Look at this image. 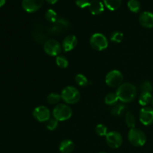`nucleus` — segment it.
<instances>
[{"mask_svg":"<svg viewBox=\"0 0 153 153\" xmlns=\"http://www.w3.org/2000/svg\"><path fill=\"white\" fill-rule=\"evenodd\" d=\"M95 132L100 137H105L108 134V128L103 124H98L95 128Z\"/></svg>","mask_w":153,"mask_h":153,"instance_id":"obj_28","label":"nucleus"},{"mask_svg":"<svg viewBox=\"0 0 153 153\" xmlns=\"http://www.w3.org/2000/svg\"><path fill=\"white\" fill-rule=\"evenodd\" d=\"M88 8L93 15H100L104 11V4L99 0H92Z\"/></svg>","mask_w":153,"mask_h":153,"instance_id":"obj_14","label":"nucleus"},{"mask_svg":"<svg viewBox=\"0 0 153 153\" xmlns=\"http://www.w3.org/2000/svg\"><path fill=\"white\" fill-rule=\"evenodd\" d=\"M75 81L80 87H86L88 85V80L86 76L83 74H77L75 78Z\"/></svg>","mask_w":153,"mask_h":153,"instance_id":"obj_27","label":"nucleus"},{"mask_svg":"<svg viewBox=\"0 0 153 153\" xmlns=\"http://www.w3.org/2000/svg\"><path fill=\"white\" fill-rule=\"evenodd\" d=\"M55 25L51 28V32L53 34L61 33L64 30H66L69 27V22L63 18H58L56 22H55Z\"/></svg>","mask_w":153,"mask_h":153,"instance_id":"obj_15","label":"nucleus"},{"mask_svg":"<svg viewBox=\"0 0 153 153\" xmlns=\"http://www.w3.org/2000/svg\"><path fill=\"white\" fill-rule=\"evenodd\" d=\"M78 43V39L73 34H70L65 37L62 42V48L64 52H70L75 49Z\"/></svg>","mask_w":153,"mask_h":153,"instance_id":"obj_13","label":"nucleus"},{"mask_svg":"<svg viewBox=\"0 0 153 153\" xmlns=\"http://www.w3.org/2000/svg\"><path fill=\"white\" fill-rule=\"evenodd\" d=\"M152 93H141L138 99V102L143 107H145L152 102Z\"/></svg>","mask_w":153,"mask_h":153,"instance_id":"obj_17","label":"nucleus"},{"mask_svg":"<svg viewBox=\"0 0 153 153\" xmlns=\"http://www.w3.org/2000/svg\"><path fill=\"white\" fill-rule=\"evenodd\" d=\"M116 94L120 101L123 103H128L134 101L137 97V89L132 84L128 82L123 83L118 87Z\"/></svg>","mask_w":153,"mask_h":153,"instance_id":"obj_1","label":"nucleus"},{"mask_svg":"<svg viewBox=\"0 0 153 153\" xmlns=\"http://www.w3.org/2000/svg\"><path fill=\"white\" fill-rule=\"evenodd\" d=\"M61 100L67 104H76L80 100L81 94L79 91L73 86H67L61 94Z\"/></svg>","mask_w":153,"mask_h":153,"instance_id":"obj_2","label":"nucleus"},{"mask_svg":"<svg viewBox=\"0 0 153 153\" xmlns=\"http://www.w3.org/2000/svg\"><path fill=\"white\" fill-rule=\"evenodd\" d=\"M44 0H22V8L28 13H33L41 7Z\"/></svg>","mask_w":153,"mask_h":153,"instance_id":"obj_11","label":"nucleus"},{"mask_svg":"<svg viewBox=\"0 0 153 153\" xmlns=\"http://www.w3.org/2000/svg\"><path fill=\"white\" fill-rule=\"evenodd\" d=\"M119 99H118L116 93H109L105 97V103L108 105H114L117 102H118Z\"/></svg>","mask_w":153,"mask_h":153,"instance_id":"obj_21","label":"nucleus"},{"mask_svg":"<svg viewBox=\"0 0 153 153\" xmlns=\"http://www.w3.org/2000/svg\"><path fill=\"white\" fill-rule=\"evenodd\" d=\"M47 102L50 105H56L59 103L61 100V94H58L57 93H51L47 96Z\"/></svg>","mask_w":153,"mask_h":153,"instance_id":"obj_23","label":"nucleus"},{"mask_svg":"<svg viewBox=\"0 0 153 153\" xmlns=\"http://www.w3.org/2000/svg\"><path fill=\"white\" fill-rule=\"evenodd\" d=\"M62 46L58 40L55 39H49L44 43L43 49L47 55L50 56H58L61 53Z\"/></svg>","mask_w":153,"mask_h":153,"instance_id":"obj_7","label":"nucleus"},{"mask_svg":"<svg viewBox=\"0 0 153 153\" xmlns=\"http://www.w3.org/2000/svg\"><path fill=\"white\" fill-rule=\"evenodd\" d=\"M55 62H56V64L58 65V67L62 69L67 68L69 65V62L67 61V59L64 56H62V55H58V56H57Z\"/></svg>","mask_w":153,"mask_h":153,"instance_id":"obj_25","label":"nucleus"},{"mask_svg":"<svg viewBox=\"0 0 153 153\" xmlns=\"http://www.w3.org/2000/svg\"><path fill=\"white\" fill-rule=\"evenodd\" d=\"M139 23L146 28H153V13L149 11H143L139 16Z\"/></svg>","mask_w":153,"mask_h":153,"instance_id":"obj_12","label":"nucleus"},{"mask_svg":"<svg viewBox=\"0 0 153 153\" xmlns=\"http://www.w3.org/2000/svg\"><path fill=\"white\" fill-rule=\"evenodd\" d=\"M99 153H107V152H99Z\"/></svg>","mask_w":153,"mask_h":153,"instance_id":"obj_34","label":"nucleus"},{"mask_svg":"<svg viewBox=\"0 0 153 153\" xmlns=\"http://www.w3.org/2000/svg\"><path fill=\"white\" fill-rule=\"evenodd\" d=\"M6 0H0V7H2L4 4H5Z\"/></svg>","mask_w":153,"mask_h":153,"instance_id":"obj_33","label":"nucleus"},{"mask_svg":"<svg viewBox=\"0 0 153 153\" xmlns=\"http://www.w3.org/2000/svg\"><path fill=\"white\" fill-rule=\"evenodd\" d=\"M140 89L141 93H152L153 87L150 82H149V81H144L140 85Z\"/></svg>","mask_w":153,"mask_h":153,"instance_id":"obj_29","label":"nucleus"},{"mask_svg":"<svg viewBox=\"0 0 153 153\" xmlns=\"http://www.w3.org/2000/svg\"><path fill=\"white\" fill-rule=\"evenodd\" d=\"M52 115L58 121H66L70 119L73 115L71 108L66 104H58L54 108Z\"/></svg>","mask_w":153,"mask_h":153,"instance_id":"obj_3","label":"nucleus"},{"mask_svg":"<svg viewBox=\"0 0 153 153\" xmlns=\"http://www.w3.org/2000/svg\"><path fill=\"white\" fill-rule=\"evenodd\" d=\"M125 121L127 126H128V128H130V129L134 128V127H135L136 120L134 114H133L131 112H126V114L125 115Z\"/></svg>","mask_w":153,"mask_h":153,"instance_id":"obj_20","label":"nucleus"},{"mask_svg":"<svg viewBox=\"0 0 153 153\" xmlns=\"http://www.w3.org/2000/svg\"><path fill=\"white\" fill-rule=\"evenodd\" d=\"M105 5L110 10H116L120 7L122 0H103Z\"/></svg>","mask_w":153,"mask_h":153,"instance_id":"obj_19","label":"nucleus"},{"mask_svg":"<svg viewBox=\"0 0 153 153\" xmlns=\"http://www.w3.org/2000/svg\"><path fill=\"white\" fill-rule=\"evenodd\" d=\"M126 110V106L123 104L116 105L111 109V114L115 117H120L124 114Z\"/></svg>","mask_w":153,"mask_h":153,"instance_id":"obj_18","label":"nucleus"},{"mask_svg":"<svg viewBox=\"0 0 153 153\" xmlns=\"http://www.w3.org/2000/svg\"><path fill=\"white\" fill-rule=\"evenodd\" d=\"M33 117L38 122L44 123L47 122L51 117L50 111L46 106H38L35 108L33 111Z\"/></svg>","mask_w":153,"mask_h":153,"instance_id":"obj_9","label":"nucleus"},{"mask_svg":"<svg viewBox=\"0 0 153 153\" xmlns=\"http://www.w3.org/2000/svg\"><path fill=\"white\" fill-rule=\"evenodd\" d=\"M139 119L144 126H150L153 123V108L150 107H143L140 109Z\"/></svg>","mask_w":153,"mask_h":153,"instance_id":"obj_10","label":"nucleus"},{"mask_svg":"<svg viewBox=\"0 0 153 153\" xmlns=\"http://www.w3.org/2000/svg\"><path fill=\"white\" fill-rule=\"evenodd\" d=\"M107 144L113 149H117L122 145L123 139L120 133L117 131H110L108 132L105 136Z\"/></svg>","mask_w":153,"mask_h":153,"instance_id":"obj_8","label":"nucleus"},{"mask_svg":"<svg viewBox=\"0 0 153 153\" xmlns=\"http://www.w3.org/2000/svg\"><path fill=\"white\" fill-rule=\"evenodd\" d=\"M46 1H47L48 3H49V4H55V3H56L58 0H46Z\"/></svg>","mask_w":153,"mask_h":153,"instance_id":"obj_32","label":"nucleus"},{"mask_svg":"<svg viewBox=\"0 0 153 153\" xmlns=\"http://www.w3.org/2000/svg\"><path fill=\"white\" fill-rule=\"evenodd\" d=\"M45 18L48 22H52V23H55L57 19H58L57 13L52 9H49L46 10V13H45Z\"/></svg>","mask_w":153,"mask_h":153,"instance_id":"obj_24","label":"nucleus"},{"mask_svg":"<svg viewBox=\"0 0 153 153\" xmlns=\"http://www.w3.org/2000/svg\"><path fill=\"white\" fill-rule=\"evenodd\" d=\"M128 9L133 13H138L140 10V3L138 0H128L127 3Z\"/></svg>","mask_w":153,"mask_h":153,"instance_id":"obj_22","label":"nucleus"},{"mask_svg":"<svg viewBox=\"0 0 153 153\" xmlns=\"http://www.w3.org/2000/svg\"><path fill=\"white\" fill-rule=\"evenodd\" d=\"M58 125V121L55 118H50L49 120L47 121V123H46V128L47 129H49V131H54L55 129H56Z\"/></svg>","mask_w":153,"mask_h":153,"instance_id":"obj_30","label":"nucleus"},{"mask_svg":"<svg viewBox=\"0 0 153 153\" xmlns=\"http://www.w3.org/2000/svg\"><path fill=\"white\" fill-rule=\"evenodd\" d=\"M123 75L117 70H111L105 76V83L111 88H118L123 84Z\"/></svg>","mask_w":153,"mask_h":153,"instance_id":"obj_6","label":"nucleus"},{"mask_svg":"<svg viewBox=\"0 0 153 153\" xmlns=\"http://www.w3.org/2000/svg\"><path fill=\"white\" fill-rule=\"evenodd\" d=\"M90 44L94 49L101 52L107 49L108 46V41L104 34L101 33H95L91 37Z\"/></svg>","mask_w":153,"mask_h":153,"instance_id":"obj_5","label":"nucleus"},{"mask_svg":"<svg viewBox=\"0 0 153 153\" xmlns=\"http://www.w3.org/2000/svg\"><path fill=\"white\" fill-rule=\"evenodd\" d=\"M91 1L89 0H76V4L78 7L81 8H85L87 7H89V4Z\"/></svg>","mask_w":153,"mask_h":153,"instance_id":"obj_31","label":"nucleus"},{"mask_svg":"<svg viewBox=\"0 0 153 153\" xmlns=\"http://www.w3.org/2000/svg\"><path fill=\"white\" fill-rule=\"evenodd\" d=\"M152 105H153V97H152Z\"/></svg>","mask_w":153,"mask_h":153,"instance_id":"obj_35","label":"nucleus"},{"mask_svg":"<svg viewBox=\"0 0 153 153\" xmlns=\"http://www.w3.org/2000/svg\"><path fill=\"white\" fill-rule=\"evenodd\" d=\"M128 139L131 145L137 147L143 146L146 142L145 133L139 128H131L128 133Z\"/></svg>","mask_w":153,"mask_h":153,"instance_id":"obj_4","label":"nucleus"},{"mask_svg":"<svg viewBox=\"0 0 153 153\" xmlns=\"http://www.w3.org/2000/svg\"><path fill=\"white\" fill-rule=\"evenodd\" d=\"M74 149L75 144L71 140H64L59 145V150L61 153H71Z\"/></svg>","mask_w":153,"mask_h":153,"instance_id":"obj_16","label":"nucleus"},{"mask_svg":"<svg viewBox=\"0 0 153 153\" xmlns=\"http://www.w3.org/2000/svg\"><path fill=\"white\" fill-rule=\"evenodd\" d=\"M111 40L114 43H120L123 41L124 38V35L121 31H114L113 33L111 34Z\"/></svg>","mask_w":153,"mask_h":153,"instance_id":"obj_26","label":"nucleus"}]
</instances>
